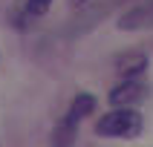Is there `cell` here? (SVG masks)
Returning a JSON list of instances; mask_svg holds the SVG:
<instances>
[{
  "label": "cell",
  "instance_id": "7a4b0ae2",
  "mask_svg": "<svg viewBox=\"0 0 153 147\" xmlns=\"http://www.w3.org/2000/svg\"><path fill=\"white\" fill-rule=\"evenodd\" d=\"M147 98V86L139 78H121V84L110 89V104L116 110H133Z\"/></svg>",
  "mask_w": 153,
  "mask_h": 147
},
{
  "label": "cell",
  "instance_id": "277c9868",
  "mask_svg": "<svg viewBox=\"0 0 153 147\" xmlns=\"http://www.w3.org/2000/svg\"><path fill=\"white\" fill-rule=\"evenodd\" d=\"M147 69V55L145 52H124L116 58V72L121 78H139Z\"/></svg>",
  "mask_w": 153,
  "mask_h": 147
},
{
  "label": "cell",
  "instance_id": "6da1fadb",
  "mask_svg": "<svg viewBox=\"0 0 153 147\" xmlns=\"http://www.w3.org/2000/svg\"><path fill=\"white\" fill-rule=\"evenodd\" d=\"M142 127H145V121L136 110H113L95 124V133L107 138H136Z\"/></svg>",
  "mask_w": 153,
  "mask_h": 147
},
{
  "label": "cell",
  "instance_id": "3957f363",
  "mask_svg": "<svg viewBox=\"0 0 153 147\" xmlns=\"http://www.w3.org/2000/svg\"><path fill=\"white\" fill-rule=\"evenodd\" d=\"M119 29L121 32H145V29H153V0H139L136 6H130L119 17Z\"/></svg>",
  "mask_w": 153,
  "mask_h": 147
},
{
  "label": "cell",
  "instance_id": "5b68a950",
  "mask_svg": "<svg viewBox=\"0 0 153 147\" xmlns=\"http://www.w3.org/2000/svg\"><path fill=\"white\" fill-rule=\"evenodd\" d=\"M75 130H78V121L69 118V115H64V118L55 124V130H52V147H72Z\"/></svg>",
  "mask_w": 153,
  "mask_h": 147
},
{
  "label": "cell",
  "instance_id": "ba28073f",
  "mask_svg": "<svg viewBox=\"0 0 153 147\" xmlns=\"http://www.w3.org/2000/svg\"><path fill=\"white\" fill-rule=\"evenodd\" d=\"M116 3H124V0H110V6H116Z\"/></svg>",
  "mask_w": 153,
  "mask_h": 147
},
{
  "label": "cell",
  "instance_id": "52a82bcc",
  "mask_svg": "<svg viewBox=\"0 0 153 147\" xmlns=\"http://www.w3.org/2000/svg\"><path fill=\"white\" fill-rule=\"evenodd\" d=\"M49 3L52 0H26V17H41L43 12H46V9H49Z\"/></svg>",
  "mask_w": 153,
  "mask_h": 147
},
{
  "label": "cell",
  "instance_id": "9c48e42d",
  "mask_svg": "<svg viewBox=\"0 0 153 147\" xmlns=\"http://www.w3.org/2000/svg\"><path fill=\"white\" fill-rule=\"evenodd\" d=\"M72 3H75V6H78V3H90V0H72Z\"/></svg>",
  "mask_w": 153,
  "mask_h": 147
},
{
  "label": "cell",
  "instance_id": "8992f818",
  "mask_svg": "<svg viewBox=\"0 0 153 147\" xmlns=\"http://www.w3.org/2000/svg\"><path fill=\"white\" fill-rule=\"evenodd\" d=\"M95 110V98L90 92H81V95H75V101L69 104V118H75V121H81V118H87L90 112Z\"/></svg>",
  "mask_w": 153,
  "mask_h": 147
}]
</instances>
